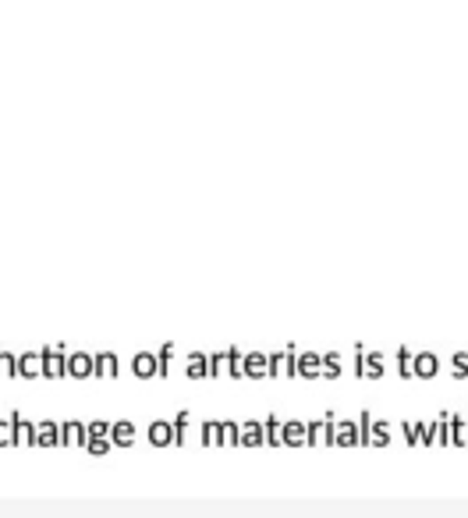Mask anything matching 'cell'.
Here are the masks:
<instances>
[{"label": "cell", "mask_w": 468, "mask_h": 518, "mask_svg": "<svg viewBox=\"0 0 468 518\" xmlns=\"http://www.w3.org/2000/svg\"><path fill=\"white\" fill-rule=\"evenodd\" d=\"M323 373V359L319 355H302L298 359V376H319Z\"/></svg>", "instance_id": "obj_16"}, {"label": "cell", "mask_w": 468, "mask_h": 518, "mask_svg": "<svg viewBox=\"0 0 468 518\" xmlns=\"http://www.w3.org/2000/svg\"><path fill=\"white\" fill-rule=\"evenodd\" d=\"M11 423H15V447H29V444H36L39 423H29V419L18 416V412H11Z\"/></svg>", "instance_id": "obj_4"}, {"label": "cell", "mask_w": 468, "mask_h": 518, "mask_svg": "<svg viewBox=\"0 0 468 518\" xmlns=\"http://www.w3.org/2000/svg\"><path fill=\"white\" fill-rule=\"evenodd\" d=\"M337 366H340V359H337V355H326V359H323V376H337V373H340Z\"/></svg>", "instance_id": "obj_27"}, {"label": "cell", "mask_w": 468, "mask_h": 518, "mask_svg": "<svg viewBox=\"0 0 468 518\" xmlns=\"http://www.w3.org/2000/svg\"><path fill=\"white\" fill-rule=\"evenodd\" d=\"M436 366H440V362H436V355H429V352H426V355H419V359H415V376H433V373H436Z\"/></svg>", "instance_id": "obj_20"}, {"label": "cell", "mask_w": 468, "mask_h": 518, "mask_svg": "<svg viewBox=\"0 0 468 518\" xmlns=\"http://www.w3.org/2000/svg\"><path fill=\"white\" fill-rule=\"evenodd\" d=\"M149 444H153V447H167V444H174V423H170V419H156V423H149Z\"/></svg>", "instance_id": "obj_6"}, {"label": "cell", "mask_w": 468, "mask_h": 518, "mask_svg": "<svg viewBox=\"0 0 468 518\" xmlns=\"http://www.w3.org/2000/svg\"><path fill=\"white\" fill-rule=\"evenodd\" d=\"M202 440V426L192 423V412H178V419H174V444H195Z\"/></svg>", "instance_id": "obj_2"}, {"label": "cell", "mask_w": 468, "mask_h": 518, "mask_svg": "<svg viewBox=\"0 0 468 518\" xmlns=\"http://www.w3.org/2000/svg\"><path fill=\"white\" fill-rule=\"evenodd\" d=\"M170 359H174V344H163L160 355H156V362H160V376H167V373H170Z\"/></svg>", "instance_id": "obj_25"}, {"label": "cell", "mask_w": 468, "mask_h": 518, "mask_svg": "<svg viewBox=\"0 0 468 518\" xmlns=\"http://www.w3.org/2000/svg\"><path fill=\"white\" fill-rule=\"evenodd\" d=\"M263 440H266V426H263V423H256V419H252V423H242V444H245V447H256V444H263Z\"/></svg>", "instance_id": "obj_10"}, {"label": "cell", "mask_w": 468, "mask_h": 518, "mask_svg": "<svg viewBox=\"0 0 468 518\" xmlns=\"http://www.w3.org/2000/svg\"><path fill=\"white\" fill-rule=\"evenodd\" d=\"M18 376H43V352H32V355H22L18 359Z\"/></svg>", "instance_id": "obj_9"}, {"label": "cell", "mask_w": 468, "mask_h": 518, "mask_svg": "<svg viewBox=\"0 0 468 518\" xmlns=\"http://www.w3.org/2000/svg\"><path fill=\"white\" fill-rule=\"evenodd\" d=\"M132 369H135V376H139V380L160 376V362H156V355H149V352H139V355L132 359Z\"/></svg>", "instance_id": "obj_7"}, {"label": "cell", "mask_w": 468, "mask_h": 518, "mask_svg": "<svg viewBox=\"0 0 468 518\" xmlns=\"http://www.w3.org/2000/svg\"><path fill=\"white\" fill-rule=\"evenodd\" d=\"M359 373H366V376H380V373H383V355H366Z\"/></svg>", "instance_id": "obj_21"}, {"label": "cell", "mask_w": 468, "mask_h": 518, "mask_svg": "<svg viewBox=\"0 0 468 518\" xmlns=\"http://www.w3.org/2000/svg\"><path fill=\"white\" fill-rule=\"evenodd\" d=\"M263 426H266V440H270V444H284V430H280V419H277V416H270Z\"/></svg>", "instance_id": "obj_23"}, {"label": "cell", "mask_w": 468, "mask_h": 518, "mask_svg": "<svg viewBox=\"0 0 468 518\" xmlns=\"http://www.w3.org/2000/svg\"><path fill=\"white\" fill-rule=\"evenodd\" d=\"M96 376H117V355L113 352H99L96 355Z\"/></svg>", "instance_id": "obj_15"}, {"label": "cell", "mask_w": 468, "mask_h": 518, "mask_svg": "<svg viewBox=\"0 0 468 518\" xmlns=\"http://www.w3.org/2000/svg\"><path fill=\"white\" fill-rule=\"evenodd\" d=\"M202 444H209V447L213 444H223V423H213V419L202 423Z\"/></svg>", "instance_id": "obj_18"}, {"label": "cell", "mask_w": 468, "mask_h": 518, "mask_svg": "<svg viewBox=\"0 0 468 518\" xmlns=\"http://www.w3.org/2000/svg\"><path fill=\"white\" fill-rule=\"evenodd\" d=\"M319 440H333V419L309 423V444H319Z\"/></svg>", "instance_id": "obj_13"}, {"label": "cell", "mask_w": 468, "mask_h": 518, "mask_svg": "<svg viewBox=\"0 0 468 518\" xmlns=\"http://www.w3.org/2000/svg\"><path fill=\"white\" fill-rule=\"evenodd\" d=\"M8 444H15V423H11V416L0 419V447H8Z\"/></svg>", "instance_id": "obj_26"}, {"label": "cell", "mask_w": 468, "mask_h": 518, "mask_svg": "<svg viewBox=\"0 0 468 518\" xmlns=\"http://www.w3.org/2000/svg\"><path fill=\"white\" fill-rule=\"evenodd\" d=\"M68 376H75V380L96 376V355H85V352H71V355H68Z\"/></svg>", "instance_id": "obj_3"}, {"label": "cell", "mask_w": 468, "mask_h": 518, "mask_svg": "<svg viewBox=\"0 0 468 518\" xmlns=\"http://www.w3.org/2000/svg\"><path fill=\"white\" fill-rule=\"evenodd\" d=\"M110 440H113L117 447H128V444L135 440V426H132L128 419H121V423H113V433H110Z\"/></svg>", "instance_id": "obj_11"}, {"label": "cell", "mask_w": 468, "mask_h": 518, "mask_svg": "<svg viewBox=\"0 0 468 518\" xmlns=\"http://www.w3.org/2000/svg\"><path fill=\"white\" fill-rule=\"evenodd\" d=\"M43 352V376H50V380H61V376H68V355H64V348L61 344H46V348H39Z\"/></svg>", "instance_id": "obj_1"}, {"label": "cell", "mask_w": 468, "mask_h": 518, "mask_svg": "<svg viewBox=\"0 0 468 518\" xmlns=\"http://www.w3.org/2000/svg\"><path fill=\"white\" fill-rule=\"evenodd\" d=\"M245 376H270V359L266 355H245Z\"/></svg>", "instance_id": "obj_12"}, {"label": "cell", "mask_w": 468, "mask_h": 518, "mask_svg": "<svg viewBox=\"0 0 468 518\" xmlns=\"http://www.w3.org/2000/svg\"><path fill=\"white\" fill-rule=\"evenodd\" d=\"M85 447H89V451H92V454H106V451H110V447H113V440H89V444H85Z\"/></svg>", "instance_id": "obj_28"}, {"label": "cell", "mask_w": 468, "mask_h": 518, "mask_svg": "<svg viewBox=\"0 0 468 518\" xmlns=\"http://www.w3.org/2000/svg\"><path fill=\"white\" fill-rule=\"evenodd\" d=\"M36 444L39 447H57V444H64V426H57L53 419L39 423V433H36Z\"/></svg>", "instance_id": "obj_5"}, {"label": "cell", "mask_w": 468, "mask_h": 518, "mask_svg": "<svg viewBox=\"0 0 468 518\" xmlns=\"http://www.w3.org/2000/svg\"><path fill=\"white\" fill-rule=\"evenodd\" d=\"M0 376H18V359L11 352H0Z\"/></svg>", "instance_id": "obj_24"}, {"label": "cell", "mask_w": 468, "mask_h": 518, "mask_svg": "<svg viewBox=\"0 0 468 518\" xmlns=\"http://www.w3.org/2000/svg\"><path fill=\"white\" fill-rule=\"evenodd\" d=\"M61 426H64V447H85V444H89V430H85V423L71 419V423H61Z\"/></svg>", "instance_id": "obj_8"}, {"label": "cell", "mask_w": 468, "mask_h": 518, "mask_svg": "<svg viewBox=\"0 0 468 518\" xmlns=\"http://www.w3.org/2000/svg\"><path fill=\"white\" fill-rule=\"evenodd\" d=\"M302 440H309L305 423H284V444H302Z\"/></svg>", "instance_id": "obj_14"}, {"label": "cell", "mask_w": 468, "mask_h": 518, "mask_svg": "<svg viewBox=\"0 0 468 518\" xmlns=\"http://www.w3.org/2000/svg\"><path fill=\"white\" fill-rule=\"evenodd\" d=\"M188 376H209V355H199V352H192L188 355V369H185Z\"/></svg>", "instance_id": "obj_17"}, {"label": "cell", "mask_w": 468, "mask_h": 518, "mask_svg": "<svg viewBox=\"0 0 468 518\" xmlns=\"http://www.w3.org/2000/svg\"><path fill=\"white\" fill-rule=\"evenodd\" d=\"M333 440H337V444H355V440H359V437H355V423L344 419V423L333 430Z\"/></svg>", "instance_id": "obj_19"}, {"label": "cell", "mask_w": 468, "mask_h": 518, "mask_svg": "<svg viewBox=\"0 0 468 518\" xmlns=\"http://www.w3.org/2000/svg\"><path fill=\"white\" fill-rule=\"evenodd\" d=\"M110 433H113V426H110V423H103V419L89 423V440H110Z\"/></svg>", "instance_id": "obj_22"}]
</instances>
